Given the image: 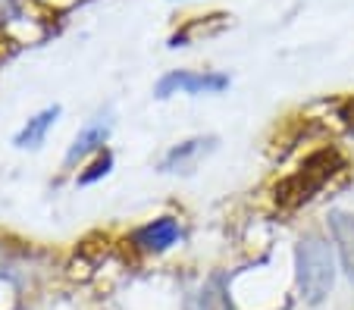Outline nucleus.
I'll return each instance as SVG.
<instances>
[{"instance_id":"11","label":"nucleus","mask_w":354,"mask_h":310,"mask_svg":"<svg viewBox=\"0 0 354 310\" xmlns=\"http://www.w3.org/2000/svg\"><path fill=\"white\" fill-rule=\"evenodd\" d=\"M345 116H348V122H351V126H354V104H351V107L345 110Z\"/></svg>"},{"instance_id":"4","label":"nucleus","mask_w":354,"mask_h":310,"mask_svg":"<svg viewBox=\"0 0 354 310\" xmlns=\"http://www.w3.org/2000/svg\"><path fill=\"white\" fill-rule=\"evenodd\" d=\"M329 232H333V238H335L342 267H345L348 279L354 282V213L333 210V213H329Z\"/></svg>"},{"instance_id":"5","label":"nucleus","mask_w":354,"mask_h":310,"mask_svg":"<svg viewBox=\"0 0 354 310\" xmlns=\"http://www.w3.org/2000/svg\"><path fill=\"white\" fill-rule=\"evenodd\" d=\"M176 238H179V223L173 216H160L135 232V244L145 251H167L169 244H176Z\"/></svg>"},{"instance_id":"6","label":"nucleus","mask_w":354,"mask_h":310,"mask_svg":"<svg viewBox=\"0 0 354 310\" xmlns=\"http://www.w3.org/2000/svg\"><path fill=\"white\" fill-rule=\"evenodd\" d=\"M107 135H110V119H104V116H97L94 122H88L85 128H82L79 135H75V142H73V148L66 151V163L73 166L75 160H82V157H88L91 151H97L100 144L107 142Z\"/></svg>"},{"instance_id":"3","label":"nucleus","mask_w":354,"mask_h":310,"mask_svg":"<svg viewBox=\"0 0 354 310\" xmlns=\"http://www.w3.org/2000/svg\"><path fill=\"white\" fill-rule=\"evenodd\" d=\"M229 85L223 72H169L157 81V97H169L176 91L182 95H216Z\"/></svg>"},{"instance_id":"2","label":"nucleus","mask_w":354,"mask_h":310,"mask_svg":"<svg viewBox=\"0 0 354 310\" xmlns=\"http://www.w3.org/2000/svg\"><path fill=\"white\" fill-rule=\"evenodd\" d=\"M298 291L308 304H320L323 298L333 291L335 282V267H333V251L320 235H304L298 242Z\"/></svg>"},{"instance_id":"9","label":"nucleus","mask_w":354,"mask_h":310,"mask_svg":"<svg viewBox=\"0 0 354 310\" xmlns=\"http://www.w3.org/2000/svg\"><path fill=\"white\" fill-rule=\"evenodd\" d=\"M204 144H210V142H204V138H194V142H185V144H179L176 151H169V157H167V163H163V169H173V166H182L185 160H192L194 154H198Z\"/></svg>"},{"instance_id":"8","label":"nucleus","mask_w":354,"mask_h":310,"mask_svg":"<svg viewBox=\"0 0 354 310\" xmlns=\"http://www.w3.org/2000/svg\"><path fill=\"white\" fill-rule=\"evenodd\" d=\"M198 310H235L232 298H229V289H226V279H223L220 273L204 282L201 298H198Z\"/></svg>"},{"instance_id":"7","label":"nucleus","mask_w":354,"mask_h":310,"mask_svg":"<svg viewBox=\"0 0 354 310\" xmlns=\"http://www.w3.org/2000/svg\"><path fill=\"white\" fill-rule=\"evenodd\" d=\"M57 116H60V107H47V110H41L38 116H32V119L26 122V128L16 135V148H38V144L44 142V135L50 132V126L57 122Z\"/></svg>"},{"instance_id":"10","label":"nucleus","mask_w":354,"mask_h":310,"mask_svg":"<svg viewBox=\"0 0 354 310\" xmlns=\"http://www.w3.org/2000/svg\"><path fill=\"white\" fill-rule=\"evenodd\" d=\"M110 163H113V160H110V154H104L91 169H88V173H82V175H79V182H82V185H88V182H94V179H100V175H107Z\"/></svg>"},{"instance_id":"1","label":"nucleus","mask_w":354,"mask_h":310,"mask_svg":"<svg viewBox=\"0 0 354 310\" xmlns=\"http://www.w3.org/2000/svg\"><path fill=\"white\" fill-rule=\"evenodd\" d=\"M342 166H345V160H342V154L335 148L314 151L292 175H286V179L276 185V204L286 210H295V207H301V204H308Z\"/></svg>"}]
</instances>
